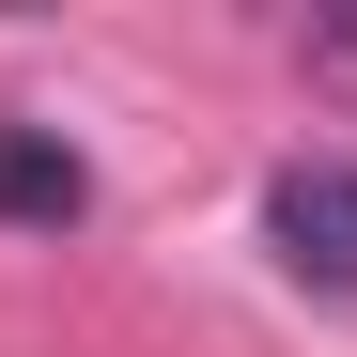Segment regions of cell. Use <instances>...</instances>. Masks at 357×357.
Instances as JSON below:
<instances>
[{
	"mask_svg": "<svg viewBox=\"0 0 357 357\" xmlns=\"http://www.w3.org/2000/svg\"><path fill=\"white\" fill-rule=\"evenodd\" d=\"M264 233H280V264L311 280V295H357V171L295 155L280 187H264Z\"/></svg>",
	"mask_w": 357,
	"mask_h": 357,
	"instance_id": "obj_1",
	"label": "cell"
},
{
	"mask_svg": "<svg viewBox=\"0 0 357 357\" xmlns=\"http://www.w3.org/2000/svg\"><path fill=\"white\" fill-rule=\"evenodd\" d=\"M93 202V171L63 155V140H31V125H0V218H16V233H63Z\"/></svg>",
	"mask_w": 357,
	"mask_h": 357,
	"instance_id": "obj_2",
	"label": "cell"
}]
</instances>
